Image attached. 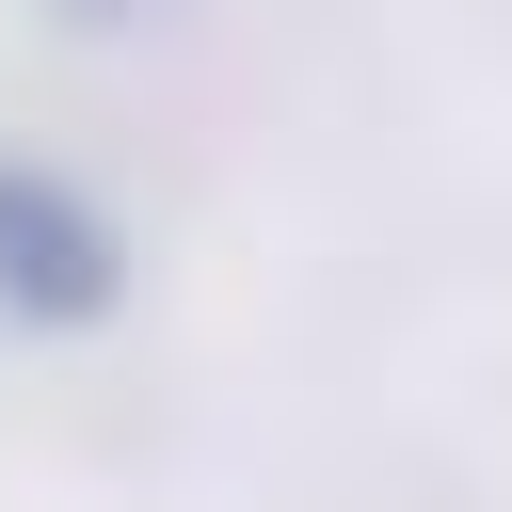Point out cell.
<instances>
[{
	"instance_id": "7a4b0ae2",
	"label": "cell",
	"mask_w": 512,
	"mask_h": 512,
	"mask_svg": "<svg viewBox=\"0 0 512 512\" xmlns=\"http://www.w3.org/2000/svg\"><path fill=\"white\" fill-rule=\"evenodd\" d=\"M64 16H144V0H64Z\"/></svg>"
},
{
	"instance_id": "6da1fadb",
	"label": "cell",
	"mask_w": 512,
	"mask_h": 512,
	"mask_svg": "<svg viewBox=\"0 0 512 512\" xmlns=\"http://www.w3.org/2000/svg\"><path fill=\"white\" fill-rule=\"evenodd\" d=\"M112 304H128L112 208H96L80 176H48V160H0V320L80 336V320H112Z\"/></svg>"
}]
</instances>
